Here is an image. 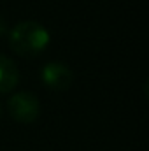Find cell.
I'll list each match as a JSON object with an SVG mask.
<instances>
[{"label": "cell", "instance_id": "obj_5", "mask_svg": "<svg viewBox=\"0 0 149 151\" xmlns=\"http://www.w3.org/2000/svg\"><path fill=\"white\" fill-rule=\"evenodd\" d=\"M2 34H5V23H4V19L0 18V35Z\"/></svg>", "mask_w": 149, "mask_h": 151}, {"label": "cell", "instance_id": "obj_6", "mask_svg": "<svg viewBox=\"0 0 149 151\" xmlns=\"http://www.w3.org/2000/svg\"><path fill=\"white\" fill-rule=\"evenodd\" d=\"M0 114H2V106H0Z\"/></svg>", "mask_w": 149, "mask_h": 151}, {"label": "cell", "instance_id": "obj_2", "mask_svg": "<svg viewBox=\"0 0 149 151\" xmlns=\"http://www.w3.org/2000/svg\"><path fill=\"white\" fill-rule=\"evenodd\" d=\"M9 114L18 123H34L40 114V104L35 93L18 91L9 99Z\"/></svg>", "mask_w": 149, "mask_h": 151}, {"label": "cell", "instance_id": "obj_3", "mask_svg": "<svg viewBox=\"0 0 149 151\" xmlns=\"http://www.w3.org/2000/svg\"><path fill=\"white\" fill-rule=\"evenodd\" d=\"M74 74L63 62H49L42 67V81L54 91H65L72 84Z\"/></svg>", "mask_w": 149, "mask_h": 151}, {"label": "cell", "instance_id": "obj_4", "mask_svg": "<svg viewBox=\"0 0 149 151\" xmlns=\"http://www.w3.org/2000/svg\"><path fill=\"white\" fill-rule=\"evenodd\" d=\"M18 81H19V70L16 63L11 58L0 55V93L14 90Z\"/></svg>", "mask_w": 149, "mask_h": 151}, {"label": "cell", "instance_id": "obj_1", "mask_svg": "<svg viewBox=\"0 0 149 151\" xmlns=\"http://www.w3.org/2000/svg\"><path fill=\"white\" fill-rule=\"evenodd\" d=\"M49 40H51V35L47 28L37 21H21L9 34L11 47L21 56L40 55L47 47Z\"/></svg>", "mask_w": 149, "mask_h": 151}]
</instances>
